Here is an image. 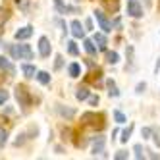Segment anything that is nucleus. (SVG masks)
I'll list each match as a JSON object with an SVG mask.
<instances>
[{
    "label": "nucleus",
    "mask_w": 160,
    "mask_h": 160,
    "mask_svg": "<svg viewBox=\"0 0 160 160\" xmlns=\"http://www.w3.org/2000/svg\"><path fill=\"white\" fill-rule=\"evenodd\" d=\"M106 125V118L104 114H97V112H85L81 116V128L93 129V131H100Z\"/></svg>",
    "instance_id": "f257e3e1"
},
{
    "label": "nucleus",
    "mask_w": 160,
    "mask_h": 160,
    "mask_svg": "<svg viewBox=\"0 0 160 160\" xmlns=\"http://www.w3.org/2000/svg\"><path fill=\"white\" fill-rule=\"evenodd\" d=\"M10 54L16 60H31L33 58V50L29 48V44H14V47H10Z\"/></svg>",
    "instance_id": "f03ea898"
},
{
    "label": "nucleus",
    "mask_w": 160,
    "mask_h": 160,
    "mask_svg": "<svg viewBox=\"0 0 160 160\" xmlns=\"http://www.w3.org/2000/svg\"><path fill=\"white\" fill-rule=\"evenodd\" d=\"M16 98L19 102V106H23V108H29L31 106V102H33V97L29 93V89L25 85H18L16 87Z\"/></svg>",
    "instance_id": "7ed1b4c3"
},
{
    "label": "nucleus",
    "mask_w": 160,
    "mask_h": 160,
    "mask_svg": "<svg viewBox=\"0 0 160 160\" xmlns=\"http://www.w3.org/2000/svg\"><path fill=\"white\" fill-rule=\"evenodd\" d=\"M128 14L131 18H143V6L137 0H129L128 2Z\"/></svg>",
    "instance_id": "20e7f679"
},
{
    "label": "nucleus",
    "mask_w": 160,
    "mask_h": 160,
    "mask_svg": "<svg viewBox=\"0 0 160 160\" xmlns=\"http://www.w3.org/2000/svg\"><path fill=\"white\" fill-rule=\"evenodd\" d=\"M95 18H97V21H98L100 29L104 31V33H110V31H112V23L108 21V18H106L104 14H102V12H98V10H97V12H95Z\"/></svg>",
    "instance_id": "39448f33"
},
{
    "label": "nucleus",
    "mask_w": 160,
    "mask_h": 160,
    "mask_svg": "<svg viewBox=\"0 0 160 160\" xmlns=\"http://www.w3.org/2000/svg\"><path fill=\"white\" fill-rule=\"evenodd\" d=\"M39 52H41L42 58H48V56H50L52 47H50V42H48L47 37H41V39H39Z\"/></svg>",
    "instance_id": "423d86ee"
},
{
    "label": "nucleus",
    "mask_w": 160,
    "mask_h": 160,
    "mask_svg": "<svg viewBox=\"0 0 160 160\" xmlns=\"http://www.w3.org/2000/svg\"><path fill=\"white\" fill-rule=\"evenodd\" d=\"M54 4H56V10H58L60 14H77L79 10L77 8H72V6H66L62 0H54Z\"/></svg>",
    "instance_id": "0eeeda50"
},
{
    "label": "nucleus",
    "mask_w": 160,
    "mask_h": 160,
    "mask_svg": "<svg viewBox=\"0 0 160 160\" xmlns=\"http://www.w3.org/2000/svg\"><path fill=\"white\" fill-rule=\"evenodd\" d=\"M100 79H102V70H100V68H97L95 72H91V73L85 77V81H87V83H93V85H98Z\"/></svg>",
    "instance_id": "6e6552de"
},
{
    "label": "nucleus",
    "mask_w": 160,
    "mask_h": 160,
    "mask_svg": "<svg viewBox=\"0 0 160 160\" xmlns=\"http://www.w3.org/2000/svg\"><path fill=\"white\" fill-rule=\"evenodd\" d=\"M102 6H104L106 12L116 14L118 10H120V0H102Z\"/></svg>",
    "instance_id": "1a4fd4ad"
},
{
    "label": "nucleus",
    "mask_w": 160,
    "mask_h": 160,
    "mask_svg": "<svg viewBox=\"0 0 160 160\" xmlns=\"http://www.w3.org/2000/svg\"><path fill=\"white\" fill-rule=\"evenodd\" d=\"M72 35L75 37V39H81L83 35H85V29H83V25H81V21H72Z\"/></svg>",
    "instance_id": "9d476101"
},
{
    "label": "nucleus",
    "mask_w": 160,
    "mask_h": 160,
    "mask_svg": "<svg viewBox=\"0 0 160 160\" xmlns=\"http://www.w3.org/2000/svg\"><path fill=\"white\" fill-rule=\"evenodd\" d=\"M0 70H4V72H6V73H10V75H14V73H16V68L10 64V60H6L4 56L0 58Z\"/></svg>",
    "instance_id": "9b49d317"
},
{
    "label": "nucleus",
    "mask_w": 160,
    "mask_h": 160,
    "mask_svg": "<svg viewBox=\"0 0 160 160\" xmlns=\"http://www.w3.org/2000/svg\"><path fill=\"white\" fill-rule=\"evenodd\" d=\"M31 35H33V27H23V29L16 31V39H18V41H25V39H29Z\"/></svg>",
    "instance_id": "f8f14e48"
},
{
    "label": "nucleus",
    "mask_w": 160,
    "mask_h": 160,
    "mask_svg": "<svg viewBox=\"0 0 160 160\" xmlns=\"http://www.w3.org/2000/svg\"><path fill=\"white\" fill-rule=\"evenodd\" d=\"M10 19V10L8 8H4V6H0V33H2V29H4V23Z\"/></svg>",
    "instance_id": "ddd939ff"
},
{
    "label": "nucleus",
    "mask_w": 160,
    "mask_h": 160,
    "mask_svg": "<svg viewBox=\"0 0 160 160\" xmlns=\"http://www.w3.org/2000/svg\"><path fill=\"white\" fill-rule=\"evenodd\" d=\"M93 154H104V139L102 137H97V143H95V148H93Z\"/></svg>",
    "instance_id": "4468645a"
},
{
    "label": "nucleus",
    "mask_w": 160,
    "mask_h": 160,
    "mask_svg": "<svg viewBox=\"0 0 160 160\" xmlns=\"http://www.w3.org/2000/svg\"><path fill=\"white\" fill-rule=\"evenodd\" d=\"M56 110H58V114H60L62 118H73V116H75V110H73V108H64V106H58Z\"/></svg>",
    "instance_id": "2eb2a0df"
},
{
    "label": "nucleus",
    "mask_w": 160,
    "mask_h": 160,
    "mask_svg": "<svg viewBox=\"0 0 160 160\" xmlns=\"http://www.w3.org/2000/svg\"><path fill=\"white\" fill-rule=\"evenodd\" d=\"M95 42H97V47H98L100 50H106V37H104V35L97 33V35H95Z\"/></svg>",
    "instance_id": "dca6fc26"
},
{
    "label": "nucleus",
    "mask_w": 160,
    "mask_h": 160,
    "mask_svg": "<svg viewBox=\"0 0 160 160\" xmlns=\"http://www.w3.org/2000/svg\"><path fill=\"white\" fill-rule=\"evenodd\" d=\"M83 44H85V50L93 56V54H97V47H95V41H91V39H85L83 41Z\"/></svg>",
    "instance_id": "f3484780"
},
{
    "label": "nucleus",
    "mask_w": 160,
    "mask_h": 160,
    "mask_svg": "<svg viewBox=\"0 0 160 160\" xmlns=\"http://www.w3.org/2000/svg\"><path fill=\"white\" fill-rule=\"evenodd\" d=\"M106 85H108V95H110V97H118V95H120V91H118L116 83H114L112 79H108V81H106Z\"/></svg>",
    "instance_id": "a211bd4d"
},
{
    "label": "nucleus",
    "mask_w": 160,
    "mask_h": 160,
    "mask_svg": "<svg viewBox=\"0 0 160 160\" xmlns=\"http://www.w3.org/2000/svg\"><path fill=\"white\" fill-rule=\"evenodd\" d=\"M21 70H23V75L27 77V79H31V77H35V68H33V66H29V64H25L23 68H21Z\"/></svg>",
    "instance_id": "6ab92c4d"
},
{
    "label": "nucleus",
    "mask_w": 160,
    "mask_h": 160,
    "mask_svg": "<svg viewBox=\"0 0 160 160\" xmlns=\"http://www.w3.org/2000/svg\"><path fill=\"white\" fill-rule=\"evenodd\" d=\"M75 98H77V100H85V98H89V91H87V87H79L77 93H75Z\"/></svg>",
    "instance_id": "aec40b11"
},
{
    "label": "nucleus",
    "mask_w": 160,
    "mask_h": 160,
    "mask_svg": "<svg viewBox=\"0 0 160 160\" xmlns=\"http://www.w3.org/2000/svg\"><path fill=\"white\" fill-rule=\"evenodd\" d=\"M37 79H39L42 85H48V83H50V75H48L47 72H39V73H37Z\"/></svg>",
    "instance_id": "412c9836"
},
{
    "label": "nucleus",
    "mask_w": 160,
    "mask_h": 160,
    "mask_svg": "<svg viewBox=\"0 0 160 160\" xmlns=\"http://www.w3.org/2000/svg\"><path fill=\"white\" fill-rule=\"evenodd\" d=\"M68 52H70L72 56H77L79 54V48H77V44L72 41V42H68Z\"/></svg>",
    "instance_id": "4be33fe9"
},
{
    "label": "nucleus",
    "mask_w": 160,
    "mask_h": 160,
    "mask_svg": "<svg viewBox=\"0 0 160 160\" xmlns=\"http://www.w3.org/2000/svg\"><path fill=\"white\" fill-rule=\"evenodd\" d=\"M106 62L108 64H118V54L116 52H106Z\"/></svg>",
    "instance_id": "5701e85b"
},
{
    "label": "nucleus",
    "mask_w": 160,
    "mask_h": 160,
    "mask_svg": "<svg viewBox=\"0 0 160 160\" xmlns=\"http://www.w3.org/2000/svg\"><path fill=\"white\" fill-rule=\"evenodd\" d=\"M6 141H8V131L4 128H0V147H4Z\"/></svg>",
    "instance_id": "b1692460"
},
{
    "label": "nucleus",
    "mask_w": 160,
    "mask_h": 160,
    "mask_svg": "<svg viewBox=\"0 0 160 160\" xmlns=\"http://www.w3.org/2000/svg\"><path fill=\"white\" fill-rule=\"evenodd\" d=\"M79 72H81L79 70V64H72L70 66V75L72 77H79Z\"/></svg>",
    "instance_id": "393cba45"
},
{
    "label": "nucleus",
    "mask_w": 160,
    "mask_h": 160,
    "mask_svg": "<svg viewBox=\"0 0 160 160\" xmlns=\"http://www.w3.org/2000/svg\"><path fill=\"white\" fill-rule=\"evenodd\" d=\"M131 131H133V125H129V128H128V129H125V131L122 133V143H128V139H129Z\"/></svg>",
    "instance_id": "a878e982"
},
{
    "label": "nucleus",
    "mask_w": 160,
    "mask_h": 160,
    "mask_svg": "<svg viewBox=\"0 0 160 160\" xmlns=\"http://www.w3.org/2000/svg\"><path fill=\"white\" fill-rule=\"evenodd\" d=\"M75 135H77V137H83V133H79V131H77ZM73 143H75V147H85V145H87V139H75Z\"/></svg>",
    "instance_id": "bb28decb"
},
{
    "label": "nucleus",
    "mask_w": 160,
    "mask_h": 160,
    "mask_svg": "<svg viewBox=\"0 0 160 160\" xmlns=\"http://www.w3.org/2000/svg\"><path fill=\"white\" fill-rule=\"evenodd\" d=\"M143 152H145V151H143V147H141V145H135V158H139V160L145 158Z\"/></svg>",
    "instance_id": "cd10ccee"
},
{
    "label": "nucleus",
    "mask_w": 160,
    "mask_h": 160,
    "mask_svg": "<svg viewBox=\"0 0 160 160\" xmlns=\"http://www.w3.org/2000/svg\"><path fill=\"white\" fill-rule=\"evenodd\" d=\"M114 118H116V122H118V123H123V122H125V116H123V114H122L120 110L114 112Z\"/></svg>",
    "instance_id": "c85d7f7f"
},
{
    "label": "nucleus",
    "mask_w": 160,
    "mask_h": 160,
    "mask_svg": "<svg viewBox=\"0 0 160 160\" xmlns=\"http://www.w3.org/2000/svg\"><path fill=\"white\" fill-rule=\"evenodd\" d=\"M8 91H4V89H0V104H4V102L8 100Z\"/></svg>",
    "instance_id": "c756f323"
},
{
    "label": "nucleus",
    "mask_w": 160,
    "mask_h": 160,
    "mask_svg": "<svg viewBox=\"0 0 160 160\" xmlns=\"http://www.w3.org/2000/svg\"><path fill=\"white\" fill-rule=\"evenodd\" d=\"M123 158H128V152H125V151H118L116 152V160H123Z\"/></svg>",
    "instance_id": "7c9ffc66"
},
{
    "label": "nucleus",
    "mask_w": 160,
    "mask_h": 160,
    "mask_svg": "<svg viewBox=\"0 0 160 160\" xmlns=\"http://www.w3.org/2000/svg\"><path fill=\"white\" fill-rule=\"evenodd\" d=\"M151 135H152V129H151V128H145V129H143V139H148Z\"/></svg>",
    "instance_id": "2f4dec72"
},
{
    "label": "nucleus",
    "mask_w": 160,
    "mask_h": 160,
    "mask_svg": "<svg viewBox=\"0 0 160 160\" xmlns=\"http://www.w3.org/2000/svg\"><path fill=\"white\" fill-rule=\"evenodd\" d=\"M62 56H56V64H54V68H56V70H60V68H62Z\"/></svg>",
    "instance_id": "473e14b6"
},
{
    "label": "nucleus",
    "mask_w": 160,
    "mask_h": 160,
    "mask_svg": "<svg viewBox=\"0 0 160 160\" xmlns=\"http://www.w3.org/2000/svg\"><path fill=\"white\" fill-rule=\"evenodd\" d=\"M89 102H91L93 106H95V104H98V97H91V98H89Z\"/></svg>",
    "instance_id": "72a5a7b5"
},
{
    "label": "nucleus",
    "mask_w": 160,
    "mask_h": 160,
    "mask_svg": "<svg viewBox=\"0 0 160 160\" xmlns=\"http://www.w3.org/2000/svg\"><path fill=\"white\" fill-rule=\"evenodd\" d=\"M145 83H139V85H137V93H143V91H145Z\"/></svg>",
    "instance_id": "f704fd0d"
},
{
    "label": "nucleus",
    "mask_w": 160,
    "mask_h": 160,
    "mask_svg": "<svg viewBox=\"0 0 160 160\" xmlns=\"http://www.w3.org/2000/svg\"><path fill=\"white\" fill-rule=\"evenodd\" d=\"M85 25H87V29H93V21L87 19V23H85Z\"/></svg>",
    "instance_id": "c9c22d12"
},
{
    "label": "nucleus",
    "mask_w": 160,
    "mask_h": 160,
    "mask_svg": "<svg viewBox=\"0 0 160 160\" xmlns=\"http://www.w3.org/2000/svg\"><path fill=\"white\" fill-rule=\"evenodd\" d=\"M4 79H6V77H4L2 73H0V83H4Z\"/></svg>",
    "instance_id": "e433bc0d"
},
{
    "label": "nucleus",
    "mask_w": 160,
    "mask_h": 160,
    "mask_svg": "<svg viewBox=\"0 0 160 160\" xmlns=\"http://www.w3.org/2000/svg\"><path fill=\"white\" fill-rule=\"evenodd\" d=\"M145 4H147V6H148V4H151V0H145Z\"/></svg>",
    "instance_id": "4c0bfd02"
}]
</instances>
